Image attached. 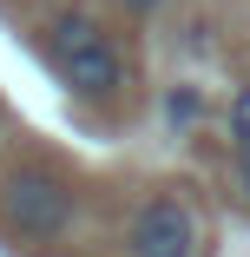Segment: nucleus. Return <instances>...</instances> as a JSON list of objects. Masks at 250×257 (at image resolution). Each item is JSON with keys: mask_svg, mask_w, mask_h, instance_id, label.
Wrapping results in <instances>:
<instances>
[{"mask_svg": "<svg viewBox=\"0 0 250 257\" xmlns=\"http://www.w3.org/2000/svg\"><path fill=\"white\" fill-rule=\"evenodd\" d=\"M46 46H53V66H60V79H66L73 99L106 106V99L125 86V66H119V53H112V40L99 33V20L60 14L53 27H46Z\"/></svg>", "mask_w": 250, "mask_h": 257, "instance_id": "nucleus-1", "label": "nucleus"}, {"mask_svg": "<svg viewBox=\"0 0 250 257\" xmlns=\"http://www.w3.org/2000/svg\"><path fill=\"white\" fill-rule=\"evenodd\" d=\"M0 204H7V224L33 244H53L73 224V185L53 165H20L7 178V191H0Z\"/></svg>", "mask_w": 250, "mask_h": 257, "instance_id": "nucleus-2", "label": "nucleus"}, {"mask_svg": "<svg viewBox=\"0 0 250 257\" xmlns=\"http://www.w3.org/2000/svg\"><path fill=\"white\" fill-rule=\"evenodd\" d=\"M125 250H132V257H197V218H191V204H178V198H145L138 211H132Z\"/></svg>", "mask_w": 250, "mask_h": 257, "instance_id": "nucleus-3", "label": "nucleus"}, {"mask_svg": "<svg viewBox=\"0 0 250 257\" xmlns=\"http://www.w3.org/2000/svg\"><path fill=\"white\" fill-rule=\"evenodd\" d=\"M165 119L184 132V125H197V119H204V92H197V86H171L165 92Z\"/></svg>", "mask_w": 250, "mask_h": 257, "instance_id": "nucleus-4", "label": "nucleus"}, {"mask_svg": "<svg viewBox=\"0 0 250 257\" xmlns=\"http://www.w3.org/2000/svg\"><path fill=\"white\" fill-rule=\"evenodd\" d=\"M230 139H237V145H250V86L230 99Z\"/></svg>", "mask_w": 250, "mask_h": 257, "instance_id": "nucleus-5", "label": "nucleus"}, {"mask_svg": "<svg viewBox=\"0 0 250 257\" xmlns=\"http://www.w3.org/2000/svg\"><path fill=\"white\" fill-rule=\"evenodd\" d=\"M237 185H243V198H250V145H237Z\"/></svg>", "mask_w": 250, "mask_h": 257, "instance_id": "nucleus-6", "label": "nucleus"}, {"mask_svg": "<svg viewBox=\"0 0 250 257\" xmlns=\"http://www.w3.org/2000/svg\"><path fill=\"white\" fill-rule=\"evenodd\" d=\"M125 7H132V14H152V7H158V0H125Z\"/></svg>", "mask_w": 250, "mask_h": 257, "instance_id": "nucleus-7", "label": "nucleus"}]
</instances>
